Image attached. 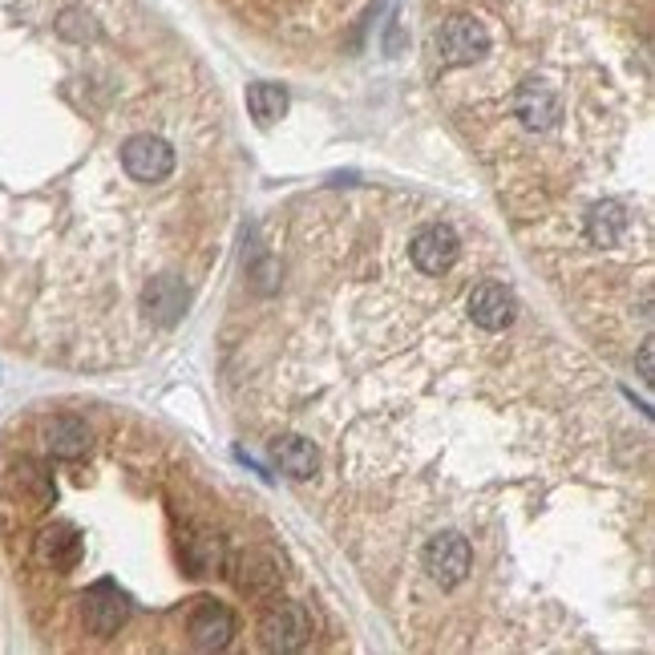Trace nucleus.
<instances>
[{
    "instance_id": "nucleus-1",
    "label": "nucleus",
    "mask_w": 655,
    "mask_h": 655,
    "mask_svg": "<svg viewBox=\"0 0 655 655\" xmlns=\"http://www.w3.org/2000/svg\"><path fill=\"white\" fill-rule=\"evenodd\" d=\"M433 53H437V62L449 65V69H458V65H473L482 62L485 53H490V29L478 21V17H449L441 25L433 29Z\"/></svg>"
},
{
    "instance_id": "nucleus-8",
    "label": "nucleus",
    "mask_w": 655,
    "mask_h": 655,
    "mask_svg": "<svg viewBox=\"0 0 655 655\" xmlns=\"http://www.w3.org/2000/svg\"><path fill=\"white\" fill-rule=\"evenodd\" d=\"M458 251H461L458 236H454V231H449L446 223L425 227V231H421V236L413 239V263H417V268H421L425 275L449 272V268L458 263Z\"/></svg>"
},
{
    "instance_id": "nucleus-19",
    "label": "nucleus",
    "mask_w": 655,
    "mask_h": 655,
    "mask_svg": "<svg viewBox=\"0 0 655 655\" xmlns=\"http://www.w3.org/2000/svg\"><path fill=\"white\" fill-rule=\"evenodd\" d=\"M640 372H643V381H652V345L640 348Z\"/></svg>"
},
{
    "instance_id": "nucleus-18",
    "label": "nucleus",
    "mask_w": 655,
    "mask_h": 655,
    "mask_svg": "<svg viewBox=\"0 0 655 655\" xmlns=\"http://www.w3.org/2000/svg\"><path fill=\"white\" fill-rule=\"evenodd\" d=\"M186 567L190 575H210V570L223 563V543L215 538V534H198V538H186Z\"/></svg>"
},
{
    "instance_id": "nucleus-6",
    "label": "nucleus",
    "mask_w": 655,
    "mask_h": 655,
    "mask_svg": "<svg viewBox=\"0 0 655 655\" xmlns=\"http://www.w3.org/2000/svg\"><path fill=\"white\" fill-rule=\"evenodd\" d=\"M86 555V543H81V531L74 522H50L45 531L37 534V558L41 567L50 570H74Z\"/></svg>"
},
{
    "instance_id": "nucleus-13",
    "label": "nucleus",
    "mask_w": 655,
    "mask_h": 655,
    "mask_svg": "<svg viewBox=\"0 0 655 655\" xmlns=\"http://www.w3.org/2000/svg\"><path fill=\"white\" fill-rule=\"evenodd\" d=\"M13 490L21 494L29 510H50L57 502V485H53V473L41 466V461L25 458L13 466Z\"/></svg>"
},
{
    "instance_id": "nucleus-9",
    "label": "nucleus",
    "mask_w": 655,
    "mask_h": 655,
    "mask_svg": "<svg viewBox=\"0 0 655 655\" xmlns=\"http://www.w3.org/2000/svg\"><path fill=\"white\" fill-rule=\"evenodd\" d=\"M514 312H518V304H514V292H510L506 284H478L470 296V316L478 328H485V332H502V328H510L514 324Z\"/></svg>"
},
{
    "instance_id": "nucleus-5",
    "label": "nucleus",
    "mask_w": 655,
    "mask_h": 655,
    "mask_svg": "<svg viewBox=\"0 0 655 655\" xmlns=\"http://www.w3.org/2000/svg\"><path fill=\"white\" fill-rule=\"evenodd\" d=\"M122 166L134 183H162L174 171V150L154 134H138L125 142Z\"/></svg>"
},
{
    "instance_id": "nucleus-4",
    "label": "nucleus",
    "mask_w": 655,
    "mask_h": 655,
    "mask_svg": "<svg viewBox=\"0 0 655 655\" xmlns=\"http://www.w3.org/2000/svg\"><path fill=\"white\" fill-rule=\"evenodd\" d=\"M470 543L461 538V534H437L429 546H425V570H429L433 582H441V587H458L466 575H470Z\"/></svg>"
},
{
    "instance_id": "nucleus-16",
    "label": "nucleus",
    "mask_w": 655,
    "mask_h": 655,
    "mask_svg": "<svg viewBox=\"0 0 655 655\" xmlns=\"http://www.w3.org/2000/svg\"><path fill=\"white\" fill-rule=\"evenodd\" d=\"M631 215L619 203H599V207L587 215V236H591L594 248H615L619 239L627 236Z\"/></svg>"
},
{
    "instance_id": "nucleus-17",
    "label": "nucleus",
    "mask_w": 655,
    "mask_h": 655,
    "mask_svg": "<svg viewBox=\"0 0 655 655\" xmlns=\"http://www.w3.org/2000/svg\"><path fill=\"white\" fill-rule=\"evenodd\" d=\"M248 110L260 125L280 122L287 113V89L272 86V81H255V86L248 89Z\"/></svg>"
},
{
    "instance_id": "nucleus-15",
    "label": "nucleus",
    "mask_w": 655,
    "mask_h": 655,
    "mask_svg": "<svg viewBox=\"0 0 655 655\" xmlns=\"http://www.w3.org/2000/svg\"><path fill=\"white\" fill-rule=\"evenodd\" d=\"M142 304H146V312L159 324H174L186 312V287L178 284V280H171V275H162V280H150Z\"/></svg>"
},
{
    "instance_id": "nucleus-2",
    "label": "nucleus",
    "mask_w": 655,
    "mask_h": 655,
    "mask_svg": "<svg viewBox=\"0 0 655 655\" xmlns=\"http://www.w3.org/2000/svg\"><path fill=\"white\" fill-rule=\"evenodd\" d=\"M81 619L89 635H113L130 619V594L118 582L101 579L81 594Z\"/></svg>"
},
{
    "instance_id": "nucleus-11",
    "label": "nucleus",
    "mask_w": 655,
    "mask_h": 655,
    "mask_svg": "<svg viewBox=\"0 0 655 655\" xmlns=\"http://www.w3.org/2000/svg\"><path fill=\"white\" fill-rule=\"evenodd\" d=\"M231 579H236L239 591L248 594H275V587H280V563L268 550H243L231 563Z\"/></svg>"
},
{
    "instance_id": "nucleus-3",
    "label": "nucleus",
    "mask_w": 655,
    "mask_h": 655,
    "mask_svg": "<svg viewBox=\"0 0 655 655\" xmlns=\"http://www.w3.org/2000/svg\"><path fill=\"white\" fill-rule=\"evenodd\" d=\"M312 635L308 611L296 603H275L260 623V640L268 652H299Z\"/></svg>"
},
{
    "instance_id": "nucleus-7",
    "label": "nucleus",
    "mask_w": 655,
    "mask_h": 655,
    "mask_svg": "<svg viewBox=\"0 0 655 655\" xmlns=\"http://www.w3.org/2000/svg\"><path fill=\"white\" fill-rule=\"evenodd\" d=\"M514 118H518L526 130H550V125H558V118H563V98H558L555 89L543 86V81H526V86H518V94H514Z\"/></svg>"
},
{
    "instance_id": "nucleus-10",
    "label": "nucleus",
    "mask_w": 655,
    "mask_h": 655,
    "mask_svg": "<svg viewBox=\"0 0 655 655\" xmlns=\"http://www.w3.org/2000/svg\"><path fill=\"white\" fill-rule=\"evenodd\" d=\"M236 635V615L223 603H198V611L190 615V643L198 652H219Z\"/></svg>"
},
{
    "instance_id": "nucleus-14",
    "label": "nucleus",
    "mask_w": 655,
    "mask_h": 655,
    "mask_svg": "<svg viewBox=\"0 0 655 655\" xmlns=\"http://www.w3.org/2000/svg\"><path fill=\"white\" fill-rule=\"evenodd\" d=\"M272 458L275 466H280L287 478H296V482H308L312 473L320 470V454H316V446H312L308 437H284V441H275Z\"/></svg>"
},
{
    "instance_id": "nucleus-12",
    "label": "nucleus",
    "mask_w": 655,
    "mask_h": 655,
    "mask_svg": "<svg viewBox=\"0 0 655 655\" xmlns=\"http://www.w3.org/2000/svg\"><path fill=\"white\" fill-rule=\"evenodd\" d=\"M89 441H94V433H89L86 421H77V417H53L50 425H45V449H50L53 458H62V461L86 458Z\"/></svg>"
}]
</instances>
